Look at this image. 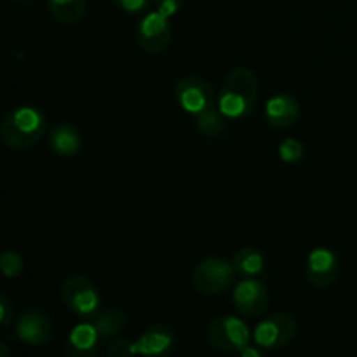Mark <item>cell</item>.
Returning <instances> with one entry per match:
<instances>
[{"mask_svg": "<svg viewBox=\"0 0 357 357\" xmlns=\"http://www.w3.org/2000/svg\"><path fill=\"white\" fill-rule=\"evenodd\" d=\"M100 333L93 323H80L70 331L63 347L65 357H96L100 349Z\"/></svg>", "mask_w": 357, "mask_h": 357, "instance_id": "5bb4252c", "label": "cell"}, {"mask_svg": "<svg viewBox=\"0 0 357 357\" xmlns=\"http://www.w3.org/2000/svg\"><path fill=\"white\" fill-rule=\"evenodd\" d=\"M173 35L169 17L160 14L159 10H152L145 14L136 24L135 40L146 54H160L171 45Z\"/></svg>", "mask_w": 357, "mask_h": 357, "instance_id": "8992f818", "label": "cell"}, {"mask_svg": "<svg viewBox=\"0 0 357 357\" xmlns=\"http://www.w3.org/2000/svg\"><path fill=\"white\" fill-rule=\"evenodd\" d=\"M234 271L243 279H257L265 268V257L258 248L244 246L234 255Z\"/></svg>", "mask_w": 357, "mask_h": 357, "instance_id": "2e32d148", "label": "cell"}, {"mask_svg": "<svg viewBox=\"0 0 357 357\" xmlns=\"http://www.w3.org/2000/svg\"><path fill=\"white\" fill-rule=\"evenodd\" d=\"M52 335H54V324L51 317L38 309L24 310L16 323V337L26 345L38 347L49 344Z\"/></svg>", "mask_w": 357, "mask_h": 357, "instance_id": "8fae6325", "label": "cell"}, {"mask_svg": "<svg viewBox=\"0 0 357 357\" xmlns=\"http://www.w3.org/2000/svg\"><path fill=\"white\" fill-rule=\"evenodd\" d=\"M174 100L180 108L195 117L201 112L215 107L216 94L206 79L199 75H187L174 84Z\"/></svg>", "mask_w": 357, "mask_h": 357, "instance_id": "52a82bcc", "label": "cell"}, {"mask_svg": "<svg viewBox=\"0 0 357 357\" xmlns=\"http://www.w3.org/2000/svg\"><path fill=\"white\" fill-rule=\"evenodd\" d=\"M61 302L75 317L84 321L94 319L103 309L100 289L86 275H70L59 288Z\"/></svg>", "mask_w": 357, "mask_h": 357, "instance_id": "3957f363", "label": "cell"}, {"mask_svg": "<svg viewBox=\"0 0 357 357\" xmlns=\"http://www.w3.org/2000/svg\"><path fill=\"white\" fill-rule=\"evenodd\" d=\"M300 117V105L293 94H274L265 105V121L274 129H288Z\"/></svg>", "mask_w": 357, "mask_h": 357, "instance_id": "4fadbf2b", "label": "cell"}, {"mask_svg": "<svg viewBox=\"0 0 357 357\" xmlns=\"http://www.w3.org/2000/svg\"><path fill=\"white\" fill-rule=\"evenodd\" d=\"M232 302L237 312L244 317H258L267 310V286L258 279H243L232 291Z\"/></svg>", "mask_w": 357, "mask_h": 357, "instance_id": "30bf717a", "label": "cell"}, {"mask_svg": "<svg viewBox=\"0 0 357 357\" xmlns=\"http://www.w3.org/2000/svg\"><path fill=\"white\" fill-rule=\"evenodd\" d=\"M47 131V119L37 107H16L7 112L0 124V138L9 149L28 150L37 145Z\"/></svg>", "mask_w": 357, "mask_h": 357, "instance_id": "7a4b0ae2", "label": "cell"}, {"mask_svg": "<svg viewBox=\"0 0 357 357\" xmlns=\"http://www.w3.org/2000/svg\"><path fill=\"white\" fill-rule=\"evenodd\" d=\"M174 349H176V333L162 323L146 328L135 342V352L143 357H166Z\"/></svg>", "mask_w": 357, "mask_h": 357, "instance_id": "7c38bea8", "label": "cell"}, {"mask_svg": "<svg viewBox=\"0 0 357 357\" xmlns=\"http://www.w3.org/2000/svg\"><path fill=\"white\" fill-rule=\"evenodd\" d=\"M185 0H153L155 3V10H159L160 14H164L166 17L174 16L181 10Z\"/></svg>", "mask_w": 357, "mask_h": 357, "instance_id": "d4e9b609", "label": "cell"}, {"mask_svg": "<svg viewBox=\"0 0 357 357\" xmlns=\"http://www.w3.org/2000/svg\"><path fill=\"white\" fill-rule=\"evenodd\" d=\"M195 129L199 131V135L204 136L208 139H215L218 136H222L227 129V119L223 117V114L220 112V108L211 107L208 110L201 112V114L195 115L194 119Z\"/></svg>", "mask_w": 357, "mask_h": 357, "instance_id": "d6986e66", "label": "cell"}, {"mask_svg": "<svg viewBox=\"0 0 357 357\" xmlns=\"http://www.w3.org/2000/svg\"><path fill=\"white\" fill-rule=\"evenodd\" d=\"M0 357H10V349L6 342L0 340Z\"/></svg>", "mask_w": 357, "mask_h": 357, "instance_id": "4316f807", "label": "cell"}, {"mask_svg": "<svg viewBox=\"0 0 357 357\" xmlns=\"http://www.w3.org/2000/svg\"><path fill=\"white\" fill-rule=\"evenodd\" d=\"M236 271L232 261L225 258L209 257L199 261L192 272V284L201 295L216 296L225 293L236 281Z\"/></svg>", "mask_w": 357, "mask_h": 357, "instance_id": "5b68a950", "label": "cell"}, {"mask_svg": "<svg viewBox=\"0 0 357 357\" xmlns=\"http://www.w3.org/2000/svg\"><path fill=\"white\" fill-rule=\"evenodd\" d=\"M260 98V82L253 70L237 66L222 84L218 108L225 119H246L255 112Z\"/></svg>", "mask_w": 357, "mask_h": 357, "instance_id": "6da1fadb", "label": "cell"}, {"mask_svg": "<svg viewBox=\"0 0 357 357\" xmlns=\"http://www.w3.org/2000/svg\"><path fill=\"white\" fill-rule=\"evenodd\" d=\"M135 354V342L129 338H115L107 347V357H132Z\"/></svg>", "mask_w": 357, "mask_h": 357, "instance_id": "7402d4cb", "label": "cell"}, {"mask_svg": "<svg viewBox=\"0 0 357 357\" xmlns=\"http://www.w3.org/2000/svg\"><path fill=\"white\" fill-rule=\"evenodd\" d=\"M47 6L56 21L63 24H75L86 17V0H47Z\"/></svg>", "mask_w": 357, "mask_h": 357, "instance_id": "ac0fdd59", "label": "cell"}, {"mask_svg": "<svg viewBox=\"0 0 357 357\" xmlns=\"http://www.w3.org/2000/svg\"><path fill=\"white\" fill-rule=\"evenodd\" d=\"M279 157L286 164H296L305 155V146L295 138H286L279 143Z\"/></svg>", "mask_w": 357, "mask_h": 357, "instance_id": "ffe728a7", "label": "cell"}, {"mask_svg": "<svg viewBox=\"0 0 357 357\" xmlns=\"http://www.w3.org/2000/svg\"><path fill=\"white\" fill-rule=\"evenodd\" d=\"M298 324L288 312H275L265 317L255 328V342L261 349L286 347L296 337Z\"/></svg>", "mask_w": 357, "mask_h": 357, "instance_id": "ba28073f", "label": "cell"}, {"mask_svg": "<svg viewBox=\"0 0 357 357\" xmlns=\"http://www.w3.org/2000/svg\"><path fill=\"white\" fill-rule=\"evenodd\" d=\"M153 0H114L115 6L128 14H142L150 7Z\"/></svg>", "mask_w": 357, "mask_h": 357, "instance_id": "603a6c76", "label": "cell"}, {"mask_svg": "<svg viewBox=\"0 0 357 357\" xmlns=\"http://www.w3.org/2000/svg\"><path fill=\"white\" fill-rule=\"evenodd\" d=\"M340 274L338 257L328 248H314L307 257L305 278L314 288H330Z\"/></svg>", "mask_w": 357, "mask_h": 357, "instance_id": "9c48e42d", "label": "cell"}, {"mask_svg": "<svg viewBox=\"0 0 357 357\" xmlns=\"http://www.w3.org/2000/svg\"><path fill=\"white\" fill-rule=\"evenodd\" d=\"M239 354H241L239 357H268L264 351H261V349L250 347V345H248L246 349H243V351H241Z\"/></svg>", "mask_w": 357, "mask_h": 357, "instance_id": "484cf974", "label": "cell"}, {"mask_svg": "<svg viewBox=\"0 0 357 357\" xmlns=\"http://www.w3.org/2000/svg\"><path fill=\"white\" fill-rule=\"evenodd\" d=\"M49 146L56 155L68 159V157L77 155L82 150V132L70 122H58L49 135Z\"/></svg>", "mask_w": 357, "mask_h": 357, "instance_id": "9a60e30c", "label": "cell"}, {"mask_svg": "<svg viewBox=\"0 0 357 357\" xmlns=\"http://www.w3.org/2000/svg\"><path fill=\"white\" fill-rule=\"evenodd\" d=\"M24 261L23 257L16 251H3L0 255V274L6 275V278L13 279L23 272Z\"/></svg>", "mask_w": 357, "mask_h": 357, "instance_id": "44dd1931", "label": "cell"}, {"mask_svg": "<svg viewBox=\"0 0 357 357\" xmlns=\"http://www.w3.org/2000/svg\"><path fill=\"white\" fill-rule=\"evenodd\" d=\"M14 316H16V310H14L10 298L0 293V328L9 326L14 321Z\"/></svg>", "mask_w": 357, "mask_h": 357, "instance_id": "cb8c5ba5", "label": "cell"}, {"mask_svg": "<svg viewBox=\"0 0 357 357\" xmlns=\"http://www.w3.org/2000/svg\"><path fill=\"white\" fill-rule=\"evenodd\" d=\"M93 324L101 338H114L121 335L128 326V316L124 310L117 309V307L101 309V312L93 319Z\"/></svg>", "mask_w": 357, "mask_h": 357, "instance_id": "e0dca14e", "label": "cell"}, {"mask_svg": "<svg viewBox=\"0 0 357 357\" xmlns=\"http://www.w3.org/2000/svg\"><path fill=\"white\" fill-rule=\"evenodd\" d=\"M206 340L213 349L225 354H236L246 349L251 340V331L243 319L236 316H218L206 328Z\"/></svg>", "mask_w": 357, "mask_h": 357, "instance_id": "277c9868", "label": "cell"}]
</instances>
